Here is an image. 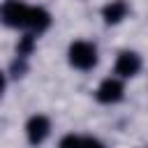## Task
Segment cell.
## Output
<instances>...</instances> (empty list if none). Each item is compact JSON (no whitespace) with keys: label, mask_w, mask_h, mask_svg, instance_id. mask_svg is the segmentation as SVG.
<instances>
[{"label":"cell","mask_w":148,"mask_h":148,"mask_svg":"<svg viewBox=\"0 0 148 148\" xmlns=\"http://www.w3.org/2000/svg\"><path fill=\"white\" fill-rule=\"evenodd\" d=\"M139 65H141L139 56H136V53L125 51V53H120V56H118V60H116V72H118L120 76H132V74H136Z\"/></svg>","instance_id":"obj_4"},{"label":"cell","mask_w":148,"mask_h":148,"mask_svg":"<svg viewBox=\"0 0 148 148\" xmlns=\"http://www.w3.org/2000/svg\"><path fill=\"white\" fill-rule=\"evenodd\" d=\"M69 62L79 69H90L97 62V51L88 42H74L69 46Z\"/></svg>","instance_id":"obj_1"},{"label":"cell","mask_w":148,"mask_h":148,"mask_svg":"<svg viewBox=\"0 0 148 148\" xmlns=\"http://www.w3.org/2000/svg\"><path fill=\"white\" fill-rule=\"evenodd\" d=\"M0 16L7 25H25L28 16H30V7H25L18 0H7L0 9Z\"/></svg>","instance_id":"obj_2"},{"label":"cell","mask_w":148,"mask_h":148,"mask_svg":"<svg viewBox=\"0 0 148 148\" xmlns=\"http://www.w3.org/2000/svg\"><path fill=\"white\" fill-rule=\"evenodd\" d=\"M81 141H83V139L69 134V136H65V139L60 141V148H81Z\"/></svg>","instance_id":"obj_8"},{"label":"cell","mask_w":148,"mask_h":148,"mask_svg":"<svg viewBox=\"0 0 148 148\" xmlns=\"http://www.w3.org/2000/svg\"><path fill=\"white\" fill-rule=\"evenodd\" d=\"M125 12H127V5H125L123 0H116V2H111V5L104 7V18H106L109 23H118V21L125 16Z\"/></svg>","instance_id":"obj_6"},{"label":"cell","mask_w":148,"mask_h":148,"mask_svg":"<svg viewBox=\"0 0 148 148\" xmlns=\"http://www.w3.org/2000/svg\"><path fill=\"white\" fill-rule=\"evenodd\" d=\"M81 148H104L99 141H95V139H83L81 141Z\"/></svg>","instance_id":"obj_9"},{"label":"cell","mask_w":148,"mask_h":148,"mask_svg":"<svg viewBox=\"0 0 148 148\" xmlns=\"http://www.w3.org/2000/svg\"><path fill=\"white\" fill-rule=\"evenodd\" d=\"M49 23H51V16H49L44 9H30V16H28V25H32L35 30H44Z\"/></svg>","instance_id":"obj_7"},{"label":"cell","mask_w":148,"mask_h":148,"mask_svg":"<svg viewBox=\"0 0 148 148\" xmlns=\"http://www.w3.org/2000/svg\"><path fill=\"white\" fill-rule=\"evenodd\" d=\"M49 130H51L49 118H44V116H32V118L28 120V139H30V143H42V141L46 139Z\"/></svg>","instance_id":"obj_3"},{"label":"cell","mask_w":148,"mask_h":148,"mask_svg":"<svg viewBox=\"0 0 148 148\" xmlns=\"http://www.w3.org/2000/svg\"><path fill=\"white\" fill-rule=\"evenodd\" d=\"M120 95H123V86L116 79H106L97 90V99L99 102H116V99H120Z\"/></svg>","instance_id":"obj_5"},{"label":"cell","mask_w":148,"mask_h":148,"mask_svg":"<svg viewBox=\"0 0 148 148\" xmlns=\"http://www.w3.org/2000/svg\"><path fill=\"white\" fill-rule=\"evenodd\" d=\"M0 90H2V74H0Z\"/></svg>","instance_id":"obj_10"}]
</instances>
